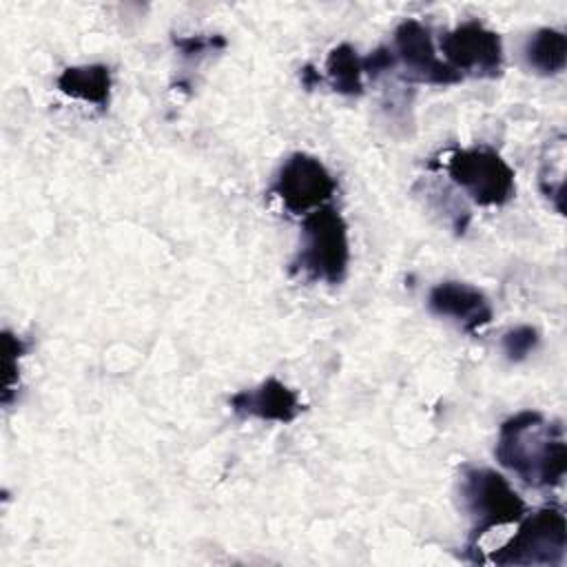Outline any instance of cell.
Masks as SVG:
<instances>
[{"instance_id":"6da1fadb","label":"cell","mask_w":567,"mask_h":567,"mask_svg":"<svg viewBox=\"0 0 567 567\" xmlns=\"http://www.w3.org/2000/svg\"><path fill=\"white\" fill-rule=\"evenodd\" d=\"M494 454L503 467L532 487L560 485L567 470L563 425L536 410H523L503 421Z\"/></svg>"},{"instance_id":"7a4b0ae2","label":"cell","mask_w":567,"mask_h":567,"mask_svg":"<svg viewBox=\"0 0 567 567\" xmlns=\"http://www.w3.org/2000/svg\"><path fill=\"white\" fill-rule=\"evenodd\" d=\"M301 250L290 264L292 272L310 281L341 284L348 275L350 241L346 219L330 206L308 213L301 221Z\"/></svg>"},{"instance_id":"3957f363","label":"cell","mask_w":567,"mask_h":567,"mask_svg":"<svg viewBox=\"0 0 567 567\" xmlns=\"http://www.w3.org/2000/svg\"><path fill=\"white\" fill-rule=\"evenodd\" d=\"M458 496L463 512L472 520L470 549L489 529L518 523L525 516V501L503 474L489 467H463Z\"/></svg>"},{"instance_id":"277c9868","label":"cell","mask_w":567,"mask_h":567,"mask_svg":"<svg viewBox=\"0 0 567 567\" xmlns=\"http://www.w3.org/2000/svg\"><path fill=\"white\" fill-rule=\"evenodd\" d=\"M567 551V523L558 505H547L518 520V529L487 560L494 565H560Z\"/></svg>"},{"instance_id":"5b68a950","label":"cell","mask_w":567,"mask_h":567,"mask_svg":"<svg viewBox=\"0 0 567 567\" xmlns=\"http://www.w3.org/2000/svg\"><path fill=\"white\" fill-rule=\"evenodd\" d=\"M445 171L478 206H503L516 193L512 166L485 144L452 151L445 159Z\"/></svg>"},{"instance_id":"8992f818","label":"cell","mask_w":567,"mask_h":567,"mask_svg":"<svg viewBox=\"0 0 567 567\" xmlns=\"http://www.w3.org/2000/svg\"><path fill=\"white\" fill-rule=\"evenodd\" d=\"M270 193L290 215H308L337 193V179L323 162L310 153H292L279 166Z\"/></svg>"},{"instance_id":"52a82bcc","label":"cell","mask_w":567,"mask_h":567,"mask_svg":"<svg viewBox=\"0 0 567 567\" xmlns=\"http://www.w3.org/2000/svg\"><path fill=\"white\" fill-rule=\"evenodd\" d=\"M441 51L445 64L461 78L463 73L474 78H496L503 69L501 35L487 29L481 20H465L452 31L441 35Z\"/></svg>"},{"instance_id":"ba28073f","label":"cell","mask_w":567,"mask_h":567,"mask_svg":"<svg viewBox=\"0 0 567 567\" xmlns=\"http://www.w3.org/2000/svg\"><path fill=\"white\" fill-rule=\"evenodd\" d=\"M392 51H394L396 62L403 64L405 78H410V80L425 82V84H439V86L454 84L461 80V75L452 66H447L443 60H439L434 44H432L430 29L414 18L403 20L394 29Z\"/></svg>"},{"instance_id":"9c48e42d","label":"cell","mask_w":567,"mask_h":567,"mask_svg":"<svg viewBox=\"0 0 567 567\" xmlns=\"http://www.w3.org/2000/svg\"><path fill=\"white\" fill-rule=\"evenodd\" d=\"M427 310L436 317L452 319L470 334H478L494 317L489 299L463 281L436 284L427 295Z\"/></svg>"},{"instance_id":"30bf717a","label":"cell","mask_w":567,"mask_h":567,"mask_svg":"<svg viewBox=\"0 0 567 567\" xmlns=\"http://www.w3.org/2000/svg\"><path fill=\"white\" fill-rule=\"evenodd\" d=\"M230 408L239 416H255L259 421L275 423H290L303 410L297 392L272 377L257 388L235 392L230 396Z\"/></svg>"},{"instance_id":"8fae6325","label":"cell","mask_w":567,"mask_h":567,"mask_svg":"<svg viewBox=\"0 0 567 567\" xmlns=\"http://www.w3.org/2000/svg\"><path fill=\"white\" fill-rule=\"evenodd\" d=\"M58 89L69 97L91 102L104 111L111 102V71L106 64L69 66L58 75Z\"/></svg>"},{"instance_id":"7c38bea8","label":"cell","mask_w":567,"mask_h":567,"mask_svg":"<svg viewBox=\"0 0 567 567\" xmlns=\"http://www.w3.org/2000/svg\"><path fill=\"white\" fill-rule=\"evenodd\" d=\"M525 62L540 75H554L565 69L567 62V38L563 31L543 27L534 31L523 49Z\"/></svg>"},{"instance_id":"4fadbf2b","label":"cell","mask_w":567,"mask_h":567,"mask_svg":"<svg viewBox=\"0 0 567 567\" xmlns=\"http://www.w3.org/2000/svg\"><path fill=\"white\" fill-rule=\"evenodd\" d=\"M326 75L330 86L341 95L363 93V58L348 42L337 44L326 60Z\"/></svg>"},{"instance_id":"5bb4252c","label":"cell","mask_w":567,"mask_h":567,"mask_svg":"<svg viewBox=\"0 0 567 567\" xmlns=\"http://www.w3.org/2000/svg\"><path fill=\"white\" fill-rule=\"evenodd\" d=\"M540 337H538V330L532 328V326H516L512 330H507L501 339V348L505 352V357L509 361H523L527 354H532L538 346Z\"/></svg>"},{"instance_id":"9a60e30c","label":"cell","mask_w":567,"mask_h":567,"mask_svg":"<svg viewBox=\"0 0 567 567\" xmlns=\"http://www.w3.org/2000/svg\"><path fill=\"white\" fill-rule=\"evenodd\" d=\"M175 49H179V53L184 58H195V55H204L208 51H217L226 47V38L224 35H175L173 38Z\"/></svg>"},{"instance_id":"2e32d148","label":"cell","mask_w":567,"mask_h":567,"mask_svg":"<svg viewBox=\"0 0 567 567\" xmlns=\"http://www.w3.org/2000/svg\"><path fill=\"white\" fill-rule=\"evenodd\" d=\"M394 66H396V58H394L392 47H379L368 58H363V73L370 75L372 80Z\"/></svg>"},{"instance_id":"e0dca14e","label":"cell","mask_w":567,"mask_h":567,"mask_svg":"<svg viewBox=\"0 0 567 567\" xmlns=\"http://www.w3.org/2000/svg\"><path fill=\"white\" fill-rule=\"evenodd\" d=\"M319 82H321L319 73H315V69H312L310 64H306V66L301 69V84H303L306 89H312V86L319 84Z\"/></svg>"}]
</instances>
